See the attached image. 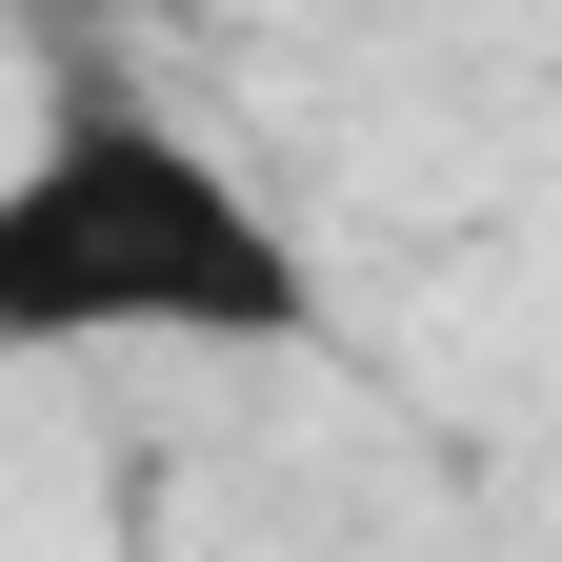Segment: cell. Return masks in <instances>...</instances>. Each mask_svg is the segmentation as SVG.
Masks as SVG:
<instances>
[{
	"mask_svg": "<svg viewBox=\"0 0 562 562\" xmlns=\"http://www.w3.org/2000/svg\"><path fill=\"white\" fill-rule=\"evenodd\" d=\"M121 341H201V362H302L322 261L222 140L81 101L0 161V362H121Z\"/></svg>",
	"mask_w": 562,
	"mask_h": 562,
	"instance_id": "cell-1",
	"label": "cell"
}]
</instances>
